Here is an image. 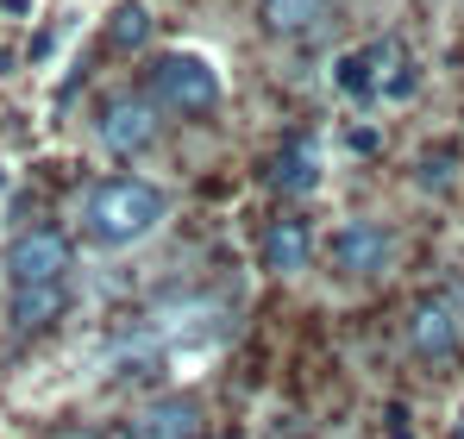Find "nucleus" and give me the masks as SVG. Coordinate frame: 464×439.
<instances>
[{
  "instance_id": "11",
  "label": "nucleus",
  "mask_w": 464,
  "mask_h": 439,
  "mask_svg": "<svg viewBox=\"0 0 464 439\" xmlns=\"http://www.w3.org/2000/svg\"><path fill=\"white\" fill-rule=\"evenodd\" d=\"M264 19H270V32H308L320 25V0H264Z\"/></svg>"
},
{
  "instance_id": "9",
  "label": "nucleus",
  "mask_w": 464,
  "mask_h": 439,
  "mask_svg": "<svg viewBox=\"0 0 464 439\" xmlns=\"http://www.w3.org/2000/svg\"><path fill=\"white\" fill-rule=\"evenodd\" d=\"M270 189H276V195H314V189H320V151H314L308 139L283 145L270 157Z\"/></svg>"
},
{
  "instance_id": "7",
  "label": "nucleus",
  "mask_w": 464,
  "mask_h": 439,
  "mask_svg": "<svg viewBox=\"0 0 464 439\" xmlns=\"http://www.w3.org/2000/svg\"><path fill=\"white\" fill-rule=\"evenodd\" d=\"M201 427H208V408L195 395H157L139 415L132 439H201Z\"/></svg>"
},
{
  "instance_id": "8",
  "label": "nucleus",
  "mask_w": 464,
  "mask_h": 439,
  "mask_svg": "<svg viewBox=\"0 0 464 439\" xmlns=\"http://www.w3.org/2000/svg\"><path fill=\"white\" fill-rule=\"evenodd\" d=\"M308 258H314L308 220H270V226H264V264H270L276 277H302Z\"/></svg>"
},
{
  "instance_id": "12",
  "label": "nucleus",
  "mask_w": 464,
  "mask_h": 439,
  "mask_svg": "<svg viewBox=\"0 0 464 439\" xmlns=\"http://www.w3.org/2000/svg\"><path fill=\"white\" fill-rule=\"evenodd\" d=\"M107 38H113V51H139V44L151 38V13H145V6H120L113 25H107Z\"/></svg>"
},
{
  "instance_id": "2",
  "label": "nucleus",
  "mask_w": 464,
  "mask_h": 439,
  "mask_svg": "<svg viewBox=\"0 0 464 439\" xmlns=\"http://www.w3.org/2000/svg\"><path fill=\"white\" fill-rule=\"evenodd\" d=\"M163 214H169L163 189L139 182V176H113V182L88 189V201H82V232H88L94 245H107V251H126V245L151 239L157 226H163Z\"/></svg>"
},
{
  "instance_id": "1",
  "label": "nucleus",
  "mask_w": 464,
  "mask_h": 439,
  "mask_svg": "<svg viewBox=\"0 0 464 439\" xmlns=\"http://www.w3.org/2000/svg\"><path fill=\"white\" fill-rule=\"evenodd\" d=\"M70 270H76L70 239H63V232H51V226L25 232V239L6 251V327H13L19 339L44 333V327L63 314Z\"/></svg>"
},
{
  "instance_id": "6",
  "label": "nucleus",
  "mask_w": 464,
  "mask_h": 439,
  "mask_svg": "<svg viewBox=\"0 0 464 439\" xmlns=\"http://www.w3.org/2000/svg\"><path fill=\"white\" fill-rule=\"evenodd\" d=\"M94 139L107 151H145L157 139V107L151 101H107L94 120Z\"/></svg>"
},
{
  "instance_id": "13",
  "label": "nucleus",
  "mask_w": 464,
  "mask_h": 439,
  "mask_svg": "<svg viewBox=\"0 0 464 439\" xmlns=\"http://www.w3.org/2000/svg\"><path fill=\"white\" fill-rule=\"evenodd\" d=\"M377 88H383L389 101H408V94L420 88V70H414V57H395V70H389L383 82H377Z\"/></svg>"
},
{
  "instance_id": "16",
  "label": "nucleus",
  "mask_w": 464,
  "mask_h": 439,
  "mask_svg": "<svg viewBox=\"0 0 464 439\" xmlns=\"http://www.w3.org/2000/svg\"><path fill=\"white\" fill-rule=\"evenodd\" d=\"M389 439H414V421H408V408H389Z\"/></svg>"
},
{
  "instance_id": "15",
  "label": "nucleus",
  "mask_w": 464,
  "mask_h": 439,
  "mask_svg": "<svg viewBox=\"0 0 464 439\" xmlns=\"http://www.w3.org/2000/svg\"><path fill=\"white\" fill-rule=\"evenodd\" d=\"M345 145H352V151H364V157H371V151H377V132H371V126H352V132H345Z\"/></svg>"
},
{
  "instance_id": "5",
  "label": "nucleus",
  "mask_w": 464,
  "mask_h": 439,
  "mask_svg": "<svg viewBox=\"0 0 464 439\" xmlns=\"http://www.w3.org/2000/svg\"><path fill=\"white\" fill-rule=\"evenodd\" d=\"M389 258H395V239H389L383 220H345L333 239V264L345 277H383Z\"/></svg>"
},
{
  "instance_id": "10",
  "label": "nucleus",
  "mask_w": 464,
  "mask_h": 439,
  "mask_svg": "<svg viewBox=\"0 0 464 439\" xmlns=\"http://www.w3.org/2000/svg\"><path fill=\"white\" fill-rule=\"evenodd\" d=\"M377 63H389V44H364V51H345L339 63H333V88L339 94H371L377 88Z\"/></svg>"
},
{
  "instance_id": "3",
  "label": "nucleus",
  "mask_w": 464,
  "mask_h": 439,
  "mask_svg": "<svg viewBox=\"0 0 464 439\" xmlns=\"http://www.w3.org/2000/svg\"><path fill=\"white\" fill-rule=\"evenodd\" d=\"M151 101L176 107V113H208L220 101V70L208 57H195V51H169L151 70Z\"/></svg>"
},
{
  "instance_id": "4",
  "label": "nucleus",
  "mask_w": 464,
  "mask_h": 439,
  "mask_svg": "<svg viewBox=\"0 0 464 439\" xmlns=\"http://www.w3.org/2000/svg\"><path fill=\"white\" fill-rule=\"evenodd\" d=\"M464 339V301L459 295H427L408 314V352L414 358H452Z\"/></svg>"
},
{
  "instance_id": "14",
  "label": "nucleus",
  "mask_w": 464,
  "mask_h": 439,
  "mask_svg": "<svg viewBox=\"0 0 464 439\" xmlns=\"http://www.w3.org/2000/svg\"><path fill=\"white\" fill-rule=\"evenodd\" d=\"M420 182H427V189H446V182H452V151H427V157H420Z\"/></svg>"
}]
</instances>
